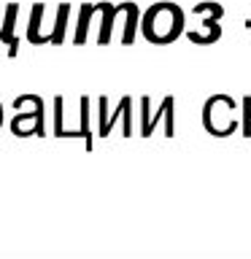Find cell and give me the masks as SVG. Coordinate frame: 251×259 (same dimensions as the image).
Wrapping results in <instances>:
<instances>
[{
	"mask_svg": "<svg viewBox=\"0 0 251 259\" xmlns=\"http://www.w3.org/2000/svg\"><path fill=\"white\" fill-rule=\"evenodd\" d=\"M97 14V3H84L78 8V24H76V32H73V44L76 46H84L87 38H89V24H92V16Z\"/></svg>",
	"mask_w": 251,
	"mask_h": 259,
	"instance_id": "cell-11",
	"label": "cell"
},
{
	"mask_svg": "<svg viewBox=\"0 0 251 259\" xmlns=\"http://www.w3.org/2000/svg\"><path fill=\"white\" fill-rule=\"evenodd\" d=\"M243 135H246V138H251V116H246V119H243Z\"/></svg>",
	"mask_w": 251,
	"mask_h": 259,
	"instance_id": "cell-17",
	"label": "cell"
},
{
	"mask_svg": "<svg viewBox=\"0 0 251 259\" xmlns=\"http://www.w3.org/2000/svg\"><path fill=\"white\" fill-rule=\"evenodd\" d=\"M222 19H216V16H200V27L197 30H189L186 32V38L192 40V44H200V46H208V44H216L219 38H222Z\"/></svg>",
	"mask_w": 251,
	"mask_h": 259,
	"instance_id": "cell-7",
	"label": "cell"
},
{
	"mask_svg": "<svg viewBox=\"0 0 251 259\" xmlns=\"http://www.w3.org/2000/svg\"><path fill=\"white\" fill-rule=\"evenodd\" d=\"M184 19H186V14L178 3H170V0L154 3L141 16V35L149 44L168 46L184 35Z\"/></svg>",
	"mask_w": 251,
	"mask_h": 259,
	"instance_id": "cell-1",
	"label": "cell"
},
{
	"mask_svg": "<svg viewBox=\"0 0 251 259\" xmlns=\"http://www.w3.org/2000/svg\"><path fill=\"white\" fill-rule=\"evenodd\" d=\"M3 121H6V111H3V103H0V127H3Z\"/></svg>",
	"mask_w": 251,
	"mask_h": 259,
	"instance_id": "cell-18",
	"label": "cell"
},
{
	"mask_svg": "<svg viewBox=\"0 0 251 259\" xmlns=\"http://www.w3.org/2000/svg\"><path fill=\"white\" fill-rule=\"evenodd\" d=\"M68 19H70V3H60L57 6V19H54V27H52V40H49V46H62L65 44Z\"/></svg>",
	"mask_w": 251,
	"mask_h": 259,
	"instance_id": "cell-12",
	"label": "cell"
},
{
	"mask_svg": "<svg viewBox=\"0 0 251 259\" xmlns=\"http://www.w3.org/2000/svg\"><path fill=\"white\" fill-rule=\"evenodd\" d=\"M44 16H46V3H35L30 8V22H27V40L32 46L49 44V32H44Z\"/></svg>",
	"mask_w": 251,
	"mask_h": 259,
	"instance_id": "cell-9",
	"label": "cell"
},
{
	"mask_svg": "<svg viewBox=\"0 0 251 259\" xmlns=\"http://www.w3.org/2000/svg\"><path fill=\"white\" fill-rule=\"evenodd\" d=\"M243 27H246V30H251V19H246V22H243Z\"/></svg>",
	"mask_w": 251,
	"mask_h": 259,
	"instance_id": "cell-19",
	"label": "cell"
},
{
	"mask_svg": "<svg viewBox=\"0 0 251 259\" xmlns=\"http://www.w3.org/2000/svg\"><path fill=\"white\" fill-rule=\"evenodd\" d=\"M62 108H65V100L57 95L54 97V133H52L57 138H62V133H65V127H62V116H65V113H62Z\"/></svg>",
	"mask_w": 251,
	"mask_h": 259,
	"instance_id": "cell-15",
	"label": "cell"
},
{
	"mask_svg": "<svg viewBox=\"0 0 251 259\" xmlns=\"http://www.w3.org/2000/svg\"><path fill=\"white\" fill-rule=\"evenodd\" d=\"M100 14H103V22H100V32H97V44L105 46V44H111L113 40V24H116V6L108 3V0H103L100 3Z\"/></svg>",
	"mask_w": 251,
	"mask_h": 259,
	"instance_id": "cell-10",
	"label": "cell"
},
{
	"mask_svg": "<svg viewBox=\"0 0 251 259\" xmlns=\"http://www.w3.org/2000/svg\"><path fill=\"white\" fill-rule=\"evenodd\" d=\"M235 111H238V103L230 95H211L200 111V121L205 133L214 138H230L232 133H238L240 121L235 116Z\"/></svg>",
	"mask_w": 251,
	"mask_h": 259,
	"instance_id": "cell-2",
	"label": "cell"
},
{
	"mask_svg": "<svg viewBox=\"0 0 251 259\" xmlns=\"http://www.w3.org/2000/svg\"><path fill=\"white\" fill-rule=\"evenodd\" d=\"M246 116H251V95L243 97V119H246Z\"/></svg>",
	"mask_w": 251,
	"mask_h": 259,
	"instance_id": "cell-16",
	"label": "cell"
},
{
	"mask_svg": "<svg viewBox=\"0 0 251 259\" xmlns=\"http://www.w3.org/2000/svg\"><path fill=\"white\" fill-rule=\"evenodd\" d=\"M16 16H19V3H8L3 11V24H0V44L8 46V60H14L19 52V38H16Z\"/></svg>",
	"mask_w": 251,
	"mask_h": 259,
	"instance_id": "cell-6",
	"label": "cell"
},
{
	"mask_svg": "<svg viewBox=\"0 0 251 259\" xmlns=\"http://www.w3.org/2000/svg\"><path fill=\"white\" fill-rule=\"evenodd\" d=\"M89 105H92V100L84 95V97H81V103H78V111H81V127H78V133H81V138H84L87 151H92L95 141H92V127H89Z\"/></svg>",
	"mask_w": 251,
	"mask_h": 259,
	"instance_id": "cell-13",
	"label": "cell"
},
{
	"mask_svg": "<svg viewBox=\"0 0 251 259\" xmlns=\"http://www.w3.org/2000/svg\"><path fill=\"white\" fill-rule=\"evenodd\" d=\"M121 14H124V24H121V35L119 40L124 46H130L135 40V32L141 30V8H138V3H133V0H124L121 3Z\"/></svg>",
	"mask_w": 251,
	"mask_h": 259,
	"instance_id": "cell-8",
	"label": "cell"
},
{
	"mask_svg": "<svg viewBox=\"0 0 251 259\" xmlns=\"http://www.w3.org/2000/svg\"><path fill=\"white\" fill-rule=\"evenodd\" d=\"M194 16H216V19H222L224 16V8L222 3H214V0H205V3H197L192 8Z\"/></svg>",
	"mask_w": 251,
	"mask_h": 259,
	"instance_id": "cell-14",
	"label": "cell"
},
{
	"mask_svg": "<svg viewBox=\"0 0 251 259\" xmlns=\"http://www.w3.org/2000/svg\"><path fill=\"white\" fill-rule=\"evenodd\" d=\"M116 121H121V135H124V138H133V135H135V133H133V130H135V127H133V97H130V95H124V97L119 100L116 108L108 111V119H105L103 124L97 127V135H100V138H108L111 130L116 127Z\"/></svg>",
	"mask_w": 251,
	"mask_h": 259,
	"instance_id": "cell-5",
	"label": "cell"
},
{
	"mask_svg": "<svg viewBox=\"0 0 251 259\" xmlns=\"http://www.w3.org/2000/svg\"><path fill=\"white\" fill-rule=\"evenodd\" d=\"M14 119L8 121L14 138H30L46 135V124H44V97L38 95H19L14 97Z\"/></svg>",
	"mask_w": 251,
	"mask_h": 259,
	"instance_id": "cell-3",
	"label": "cell"
},
{
	"mask_svg": "<svg viewBox=\"0 0 251 259\" xmlns=\"http://www.w3.org/2000/svg\"><path fill=\"white\" fill-rule=\"evenodd\" d=\"M138 105H141V138H151L154 130H157L159 124L165 127V138H173L176 135V97L168 95L162 97L159 108L151 111V100L149 97H141L138 100Z\"/></svg>",
	"mask_w": 251,
	"mask_h": 259,
	"instance_id": "cell-4",
	"label": "cell"
}]
</instances>
